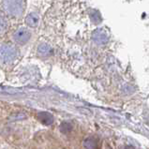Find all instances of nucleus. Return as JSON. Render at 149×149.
I'll return each mask as SVG.
<instances>
[{"label": "nucleus", "instance_id": "f257e3e1", "mask_svg": "<svg viewBox=\"0 0 149 149\" xmlns=\"http://www.w3.org/2000/svg\"><path fill=\"white\" fill-rule=\"evenodd\" d=\"M16 56V50L11 45H2L0 46V61L10 62L13 60Z\"/></svg>", "mask_w": 149, "mask_h": 149}, {"label": "nucleus", "instance_id": "f03ea898", "mask_svg": "<svg viewBox=\"0 0 149 149\" xmlns=\"http://www.w3.org/2000/svg\"><path fill=\"white\" fill-rule=\"evenodd\" d=\"M4 8L10 15H20L23 12L24 6L22 1H6L4 2Z\"/></svg>", "mask_w": 149, "mask_h": 149}, {"label": "nucleus", "instance_id": "7ed1b4c3", "mask_svg": "<svg viewBox=\"0 0 149 149\" xmlns=\"http://www.w3.org/2000/svg\"><path fill=\"white\" fill-rule=\"evenodd\" d=\"M31 37V33L26 28H20L14 34V40L19 44H24L29 40Z\"/></svg>", "mask_w": 149, "mask_h": 149}, {"label": "nucleus", "instance_id": "20e7f679", "mask_svg": "<svg viewBox=\"0 0 149 149\" xmlns=\"http://www.w3.org/2000/svg\"><path fill=\"white\" fill-rule=\"evenodd\" d=\"M93 40L97 44H105L108 41V36L107 33L103 28L97 29L94 33H93Z\"/></svg>", "mask_w": 149, "mask_h": 149}, {"label": "nucleus", "instance_id": "39448f33", "mask_svg": "<svg viewBox=\"0 0 149 149\" xmlns=\"http://www.w3.org/2000/svg\"><path fill=\"white\" fill-rule=\"evenodd\" d=\"M38 118H39V120L42 123V124L47 125V126L53 124V122H54V116L48 112L39 113V114H38Z\"/></svg>", "mask_w": 149, "mask_h": 149}, {"label": "nucleus", "instance_id": "423d86ee", "mask_svg": "<svg viewBox=\"0 0 149 149\" xmlns=\"http://www.w3.org/2000/svg\"><path fill=\"white\" fill-rule=\"evenodd\" d=\"M39 16H38L36 13H30L26 16V18H25V22L26 24L29 25V26L31 27H35L37 26L38 24H39Z\"/></svg>", "mask_w": 149, "mask_h": 149}, {"label": "nucleus", "instance_id": "0eeeda50", "mask_svg": "<svg viewBox=\"0 0 149 149\" xmlns=\"http://www.w3.org/2000/svg\"><path fill=\"white\" fill-rule=\"evenodd\" d=\"M83 146L84 149H96L97 146V142L94 137H88L84 141Z\"/></svg>", "mask_w": 149, "mask_h": 149}, {"label": "nucleus", "instance_id": "6e6552de", "mask_svg": "<svg viewBox=\"0 0 149 149\" xmlns=\"http://www.w3.org/2000/svg\"><path fill=\"white\" fill-rule=\"evenodd\" d=\"M71 130H72V126H71V124H70V123L63 122L60 125V131L62 133L68 134V133H70Z\"/></svg>", "mask_w": 149, "mask_h": 149}, {"label": "nucleus", "instance_id": "1a4fd4ad", "mask_svg": "<svg viewBox=\"0 0 149 149\" xmlns=\"http://www.w3.org/2000/svg\"><path fill=\"white\" fill-rule=\"evenodd\" d=\"M38 51H39V53L41 54H50L51 52H52V49H51V47L48 45L42 44V45L40 46V48Z\"/></svg>", "mask_w": 149, "mask_h": 149}, {"label": "nucleus", "instance_id": "9d476101", "mask_svg": "<svg viewBox=\"0 0 149 149\" xmlns=\"http://www.w3.org/2000/svg\"><path fill=\"white\" fill-rule=\"evenodd\" d=\"M91 19L94 21V23H100V21L101 20L100 15L99 12H95V13L91 14Z\"/></svg>", "mask_w": 149, "mask_h": 149}, {"label": "nucleus", "instance_id": "9b49d317", "mask_svg": "<svg viewBox=\"0 0 149 149\" xmlns=\"http://www.w3.org/2000/svg\"><path fill=\"white\" fill-rule=\"evenodd\" d=\"M6 26H7V23H6V21L4 20V18H2V17L0 16V33L3 32L4 30H5Z\"/></svg>", "mask_w": 149, "mask_h": 149}, {"label": "nucleus", "instance_id": "f8f14e48", "mask_svg": "<svg viewBox=\"0 0 149 149\" xmlns=\"http://www.w3.org/2000/svg\"><path fill=\"white\" fill-rule=\"evenodd\" d=\"M125 149H135V148H134L133 146H126Z\"/></svg>", "mask_w": 149, "mask_h": 149}]
</instances>
